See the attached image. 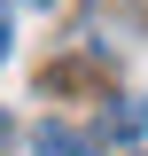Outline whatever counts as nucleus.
Segmentation results:
<instances>
[{
  "label": "nucleus",
  "mask_w": 148,
  "mask_h": 156,
  "mask_svg": "<svg viewBox=\"0 0 148 156\" xmlns=\"http://www.w3.org/2000/svg\"><path fill=\"white\" fill-rule=\"evenodd\" d=\"M31 148L39 156H109L101 133H78V125H62V117H39L31 125Z\"/></svg>",
  "instance_id": "1"
},
{
  "label": "nucleus",
  "mask_w": 148,
  "mask_h": 156,
  "mask_svg": "<svg viewBox=\"0 0 148 156\" xmlns=\"http://www.w3.org/2000/svg\"><path fill=\"white\" fill-rule=\"evenodd\" d=\"M148 133V101L140 94H117L109 109H101V140H140Z\"/></svg>",
  "instance_id": "2"
},
{
  "label": "nucleus",
  "mask_w": 148,
  "mask_h": 156,
  "mask_svg": "<svg viewBox=\"0 0 148 156\" xmlns=\"http://www.w3.org/2000/svg\"><path fill=\"white\" fill-rule=\"evenodd\" d=\"M0 62H8V0H0Z\"/></svg>",
  "instance_id": "3"
},
{
  "label": "nucleus",
  "mask_w": 148,
  "mask_h": 156,
  "mask_svg": "<svg viewBox=\"0 0 148 156\" xmlns=\"http://www.w3.org/2000/svg\"><path fill=\"white\" fill-rule=\"evenodd\" d=\"M31 8H47V0H31Z\"/></svg>",
  "instance_id": "4"
},
{
  "label": "nucleus",
  "mask_w": 148,
  "mask_h": 156,
  "mask_svg": "<svg viewBox=\"0 0 148 156\" xmlns=\"http://www.w3.org/2000/svg\"><path fill=\"white\" fill-rule=\"evenodd\" d=\"M125 156H132V148H125Z\"/></svg>",
  "instance_id": "5"
}]
</instances>
